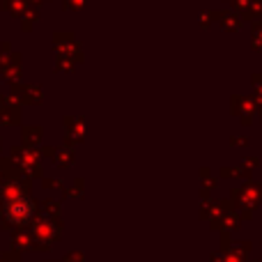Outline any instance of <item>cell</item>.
Listing matches in <instances>:
<instances>
[{"label":"cell","mask_w":262,"mask_h":262,"mask_svg":"<svg viewBox=\"0 0 262 262\" xmlns=\"http://www.w3.org/2000/svg\"><path fill=\"white\" fill-rule=\"evenodd\" d=\"M35 214V205L28 198H12L5 205V216L12 223H26L30 221V216Z\"/></svg>","instance_id":"6da1fadb"}]
</instances>
